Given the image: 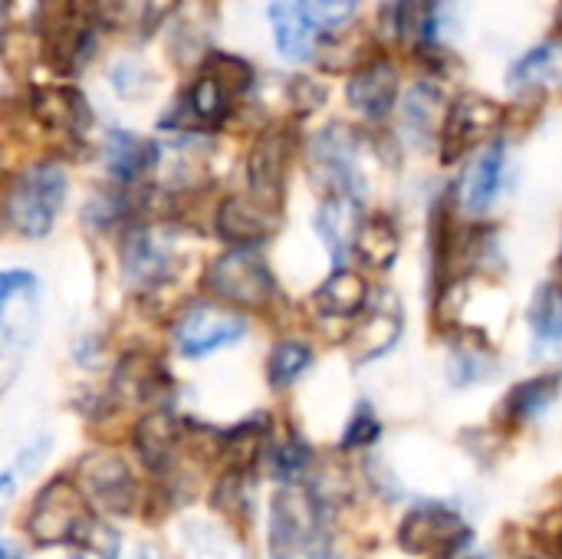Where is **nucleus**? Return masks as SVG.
Masks as SVG:
<instances>
[{"instance_id":"1","label":"nucleus","mask_w":562,"mask_h":559,"mask_svg":"<svg viewBox=\"0 0 562 559\" xmlns=\"http://www.w3.org/2000/svg\"><path fill=\"white\" fill-rule=\"evenodd\" d=\"M270 559H333L329 507L310 484H283L267 514Z\"/></svg>"},{"instance_id":"2","label":"nucleus","mask_w":562,"mask_h":559,"mask_svg":"<svg viewBox=\"0 0 562 559\" xmlns=\"http://www.w3.org/2000/svg\"><path fill=\"white\" fill-rule=\"evenodd\" d=\"M66 188L69 181L59 165L40 161L26 168L7 191V204H3L7 224L26 241H43L63 211Z\"/></svg>"},{"instance_id":"3","label":"nucleus","mask_w":562,"mask_h":559,"mask_svg":"<svg viewBox=\"0 0 562 559\" xmlns=\"http://www.w3.org/2000/svg\"><path fill=\"white\" fill-rule=\"evenodd\" d=\"M471 540V524L445 501H422L408 507L395 530L398 550L418 559H461Z\"/></svg>"},{"instance_id":"4","label":"nucleus","mask_w":562,"mask_h":559,"mask_svg":"<svg viewBox=\"0 0 562 559\" xmlns=\"http://www.w3.org/2000/svg\"><path fill=\"white\" fill-rule=\"evenodd\" d=\"M204 287L211 290V297H217L234 310H263L277 297V280L270 264L257 250H244V247L221 254L207 267Z\"/></svg>"},{"instance_id":"5","label":"nucleus","mask_w":562,"mask_h":559,"mask_svg":"<svg viewBox=\"0 0 562 559\" xmlns=\"http://www.w3.org/2000/svg\"><path fill=\"white\" fill-rule=\"evenodd\" d=\"M86 517H89V504L79 494L76 481L72 478H53L33 497V507L23 521V530L36 547H59V544L76 540Z\"/></svg>"},{"instance_id":"6","label":"nucleus","mask_w":562,"mask_h":559,"mask_svg":"<svg viewBox=\"0 0 562 559\" xmlns=\"http://www.w3.org/2000/svg\"><path fill=\"white\" fill-rule=\"evenodd\" d=\"M504 119H507V109L497 99L481 96V92H464L445 112V122H441V132H438L441 165H458L468 152L491 142L501 132Z\"/></svg>"},{"instance_id":"7","label":"nucleus","mask_w":562,"mask_h":559,"mask_svg":"<svg viewBox=\"0 0 562 559\" xmlns=\"http://www.w3.org/2000/svg\"><path fill=\"white\" fill-rule=\"evenodd\" d=\"M76 488L86 504H95L105 514L128 517L138 507V481L128 461L115 451H89L76 465Z\"/></svg>"},{"instance_id":"8","label":"nucleus","mask_w":562,"mask_h":559,"mask_svg":"<svg viewBox=\"0 0 562 559\" xmlns=\"http://www.w3.org/2000/svg\"><path fill=\"white\" fill-rule=\"evenodd\" d=\"M313 178L323 185L326 198H362V171H359V138L346 125L323 128L310 145Z\"/></svg>"},{"instance_id":"9","label":"nucleus","mask_w":562,"mask_h":559,"mask_svg":"<svg viewBox=\"0 0 562 559\" xmlns=\"http://www.w3.org/2000/svg\"><path fill=\"white\" fill-rule=\"evenodd\" d=\"M40 36L46 59L59 72H76L92 46L89 13L79 7V0H40Z\"/></svg>"},{"instance_id":"10","label":"nucleus","mask_w":562,"mask_h":559,"mask_svg":"<svg viewBox=\"0 0 562 559\" xmlns=\"http://www.w3.org/2000/svg\"><path fill=\"white\" fill-rule=\"evenodd\" d=\"M247 333V323L237 316V310H227L221 303H191L175 320V346L188 359H204L231 343H237Z\"/></svg>"},{"instance_id":"11","label":"nucleus","mask_w":562,"mask_h":559,"mask_svg":"<svg viewBox=\"0 0 562 559\" xmlns=\"http://www.w3.org/2000/svg\"><path fill=\"white\" fill-rule=\"evenodd\" d=\"M405 333V313L402 300L392 290L369 293L366 310L356 316V326L349 333V349L356 362H375L389 356Z\"/></svg>"},{"instance_id":"12","label":"nucleus","mask_w":562,"mask_h":559,"mask_svg":"<svg viewBox=\"0 0 562 559\" xmlns=\"http://www.w3.org/2000/svg\"><path fill=\"white\" fill-rule=\"evenodd\" d=\"M290 158H293V138L286 128H270L263 132L250 155H247V181H250V194L270 208L280 211L283 204V191H286V171H290Z\"/></svg>"},{"instance_id":"13","label":"nucleus","mask_w":562,"mask_h":559,"mask_svg":"<svg viewBox=\"0 0 562 559\" xmlns=\"http://www.w3.org/2000/svg\"><path fill=\"white\" fill-rule=\"evenodd\" d=\"M122 267L132 287L151 293V290H161L178 273V254L165 234L138 227L122 244Z\"/></svg>"},{"instance_id":"14","label":"nucleus","mask_w":562,"mask_h":559,"mask_svg":"<svg viewBox=\"0 0 562 559\" xmlns=\"http://www.w3.org/2000/svg\"><path fill=\"white\" fill-rule=\"evenodd\" d=\"M214 227H217L221 241H227L231 247L257 250L260 244H267L277 234L280 211L257 201L254 194H231L221 201V208L214 214Z\"/></svg>"},{"instance_id":"15","label":"nucleus","mask_w":562,"mask_h":559,"mask_svg":"<svg viewBox=\"0 0 562 559\" xmlns=\"http://www.w3.org/2000/svg\"><path fill=\"white\" fill-rule=\"evenodd\" d=\"M504 175H507V145L494 138L468 165L464 181L458 188V211L464 208V214L484 217L504 191Z\"/></svg>"},{"instance_id":"16","label":"nucleus","mask_w":562,"mask_h":559,"mask_svg":"<svg viewBox=\"0 0 562 559\" xmlns=\"http://www.w3.org/2000/svg\"><path fill=\"white\" fill-rule=\"evenodd\" d=\"M562 395V369H550V372H537L524 382H517L504 402H501V425L507 428H530L537 425Z\"/></svg>"},{"instance_id":"17","label":"nucleus","mask_w":562,"mask_h":559,"mask_svg":"<svg viewBox=\"0 0 562 559\" xmlns=\"http://www.w3.org/2000/svg\"><path fill=\"white\" fill-rule=\"evenodd\" d=\"M346 99L362 119L382 122L398 102V69H395V63L379 56V59L366 63L362 69H356L349 86H346Z\"/></svg>"},{"instance_id":"18","label":"nucleus","mask_w":562,"mask_h":559,"mask_svg":"<svg viewBox=\"0 0 562 559\" xmlns=\"http://www.w3.org/2000/svg\"><path fill=\"white\" fill-rule=\"evenodd\" d=\"M181 438H184V425L168 409H151L148 415L138 418V425L132 432L135 455L151 474H165L175 465Z\"/></svg>"},{"instance_id":"19","label":"nucleus","mask_w":562,"mask_h":559,"mask_svg":"<svg viewBox=\"0 0 562 559\" xmlns=\"http://www.w3.org/2000/svg\"><path fill=\"white\" fill-rule=\"evenodd\" d=\"M359 221H362V211H359V201L356 198H326L319 204L316 217H313V227H316L323 247L329 250L336 270L339 267H349Z\"/></svg>"},{"instance_id":"20","label":"nucleus","mask_w":562,"mask_h":559,"mask_svg":"<svg viewBox=\"0 0 562 559\" xmlns=\"http://www.w3.org/2000/svg\"><path fill=\"white\" fill-rule=\"evenodd\" d=\"M402 254V227L392 214L385 211H372L362 214L356 241H352V257L369 267V270H392L395 260Z\"/></svg>"},{"instance_id":"21","label":"nucleus","mask_w":562,"mask_h":559,"mask_svg":"<svg viewBox=\"0 0 562 559\" xmlns=\"http://www.w3.org/2000/svg\"><path fill=\"white\" fill-rule=\"evenodd\" d=\"M501 362L494 346L484 339L481 329H458V343L448 353V382L454 389L484 385L497 376Z\"/></svg>"},{"instance_id":"22","label":"nucleus","mask_w":562,"mask_h":559,"mask_svg":"<svg viewBox=\"0 0 562 559\" xmlns=\"http://www.w3.org/2000/svg\"><path fill=\"white\" fill-rule=\"evenodd\" d=\"M30 112L36 115L40 125L53 128V132H82L92 119L82 92L66 89V86H40L30 96Z\"/></svg>"},{"instance_id":"23","label":"nucleus","mask_w":562,"mask_h":559,"mask_svg":"<svg viewBox=\"0 0 562 559\" xmlns=\"http://www.w3.org/2000/svg\"><path fill=\"white\" fill-rule=\"evenodd\" d=\"M369 293L372 290L359 270L339 267L313 290V306H316V313H323L329 320H356L366 310Z\"/></svg>"},{"instance_id":"24","label":"nucleus","mask_w":562,"mask_h":559,"mask_svg":"<svg viewBox=\"0 0 562 559\" xmlns=\"http://www.w3.org/2000/svg\"><path fill=\"white\" fill-rule=\"evenodd\" d=\"M158 161V145L132 135V132H109L105 135V168L119 178V181H135L145 171H151Z\"/></svg>"},{"instance_id":"25","label":"nucleus","mask_w":562,"mask_h":559,"mask_svg":"<svg viewBox=\"0 0 562 559\" xmlns=\"http://www.w3.org/2000/svg\"><path fill=\"white\" fill-rule=\"evenodd\" d=\"M267 445H270V418L267 415L247 418L237 428L224 432L221 435V451L227 458V471L250 474L260 465Z\"/></svg>"},{"instance_id":"26","label":"nucleus","mask_w":562,"mask_h":559,"mask_svg":"<svg viewBox=\"0 0 562 559\" xmlns=\"http://www.w3.org/2000/svg\"><path fill=\"white\" fill-rule=\"evenodd\" d=\"M270 26L277 36V49L283 53V59L290 63H306L313 56L316 36H313V23L306 20V13L290 3V0H277L270 7Z\"/></svg>"},{"instance_id":"27","label":"nucleus","mask_w":562,"mask_h":559,"mask_svg":"<svg viewBox=\"0 0 562 559\" xmlns=\"http://www.w3.org/2000/svg\"><path fill=\"white\" fill-rule=\"evenodd\" d=\"M527 326L537 349H560L562 346V283L550 280L537 287L527 306Z\"/></svg>"},{"instance_id":"28","label":"nucleus","mask_w":562,"mask_h":559,"mask_svg":"<svg viewBox=\"0 0 562 559\" xmlns=\"http://www.w3.org/2000/svg\"><path fill=\"white\" fill-rule=\"evenodd\" d=\"M441 105H445V99H441V89H438L435 82H418V86H412V92L405 96L402 115H405V132H408V138H412L415 145L428 148V145L435 142V125L445 122Z\"/></svg>"},{"instance_id":"29","label":"nucleus","mask_w":562,"mask_h":559,"mask_svg":"<svg viewBox=\"0 0 562 559\" xmlns=\"http://www.w3.org/2000/svg\"><path fill=\"white\" fill-rule=\"evenodd\" d=\"M165 382H168L165 369L148 356H128L115 372V392L125 402H151L155 395L165 392Z\"/></svg>"},{"instance_id":"30","label":"nucleus","mask_w":562,"mask_h":559,"mask_svg":"<svg viewBox=\"0 0 562 559\" xmlns=\"http://www.w3.org/2000/svg\"><path fill=\"white\" fill-rule=\"evenodd\" d=\"M562 79V43H543L533 53H527L514 69H510V86L514 89H543L550 82Z\"/></svg>"},{"instance_id":"31","label":"nucleus","mask_w":562,"mask_h":559,"mask_svg":"<svg viewBox=\"0 0 562 559\" xmlns=\"http://www.w3.org/2000/svg\"><path fill=\"white\" fill-rule=\"evenodd\" d=\"M316 353L310 343L303 339H280L273 349H270V359H267V382L273 389H290L293 382L303 379V372L313 366Z\"/></svg>"},{"instance_id":"32","label":"nucleus","mask_w":562,"mask_h":559,"mask_svg":"<svg viewBox=\"0 0 562 559\" xmlns=\"http://www.w3.org/2000/svg\"><path fill=\"white\" fill-rule=\"evenodd\" d=\"M435 16H438V0H398L395 26H398V36L405 40V46H412V49L435 46V40H431Z\"/></svg>"},{"instance_id":"33","label":"nucleus","mask_w":562,"mask_h":559,"mask_svg":"<svg viewBox=\"0 0 562 559\" xmlns=\"http://www.w3.org/2000/svg\"><path fill=\"white\" fill-rule=\"evenodd\" d=\"M188 105H191V112H194L201 122L217 125V122H224L227 112H231V92H227L214 76H201V79L191 86V92H188Z\"/></svg>"},{"instance_id":"34","label":"nucleus","mask_w":562,"mask_h":559,"mask_svg":"<svg viewBox=\"0 0 562 559\" xmlns=\"http://www.w3.org/2000/svg\"><path fill=\"white\" fill-rule=\"evenodd\" d=\"M382 438V422L375 415V409L369 402H359L342 428V438H339V451H369L375 448Z\"/></svg>"},{"instance_id":"35","label":"nucleus","mask_w":562,"mask_h":559,"mask_svg":"<svg viewBox=\"0 0 562 559\" xmlns=\"http://www.w3.org/2000/svg\"><path fill=\"white\" fill-rule=\"evenodd\" d=\"M270 461H273V474L283 484H300V478L313 465V451H310V445L300 435H286V441L270 448Z\"/></svg>"},{"instance_id":"36","label":"nucleus","mask_w":562,"mask_h":559,"mask_svg":"<svg viewBox=\"0 0 562 559\" xmlns=\"http://www.w3.org/2000/svg\"><path fill=\"white\" fill-rule=\"evenodd\" d=\"M72 544H79V550H86V554L99 559H119V554H122V534L115 527H109L105 521H99L95 514H89L82 521Z\"/></svg>"},{"instance_id":"37","label":"nucleus","mask_w":562,"mask_h":559,"mask_svg":"<svg viewBox=\"0 0 562 559\" xmlns=\"http://www.w3.org/2000/svg\"><path fill=\"white\" fill-rule=\"evenodd\" d=\"M356 3L359 0H300V10L306 13L310 23L333 30V26H342L352 16Z\"/></svg>"},{"instance_id":"38","label":"nucleus","mask_w":562,"mask_h":559,"mask_svg":"<svg viewBox=\"0 0 562 559\" xmlns=\"http://www.w3.org/2000/svg\"><path fill=\"white\" fill-rule=\"evenodd\" d=\"M207 76H214L231 96L234 92H244L247 86H250V79H254V72H250V66L247 63H240V59H234V56H214V63H211V72Z\"/></svg>"},{"instance_id":"39","label":"nucleus","mask_w":562,"mask_h":559,"mask_svg":"<svg viewBox=\"0 0 562 559\" xmlns=\"http://www.w3.org/2000/svg\"><path fill=\"white\" fill-rule=\"evenodd\" d=\"M537 544L547 559H562V504L547 511L537 527Z\"/></svg>"},{"instance_id":"40","label":"nucleus","mask_w":562,"mask_h":559,"mask_svg":"<svg viewBox=\"0 0 562 559\" xmlns=\"http://www.w3.org/2000/svg\"><path fill=\"white\" fill-rule=\"evenodd\" d=\"M20 356H23V353H16V349H10L7 343H0V399H3V392L10 389V382L16 379Z\"/></svg>"},{"instance_id":"41","label":"nucleus","mask_w":562,"mask_h":559,"mask_svg":"<svg viewBox=\"0 0 562 559\" xmlns=\"http://www.w3.org/2000/svg\"><path fill=\"white\" fill-rule=\"evenodd\" d=\"M49 445H53L49 438H40L36 445L23 448V455H20V461H16V468H13V474H33V471H36V465L46 458V448H49Z\"/></svg>"},{"instance_id":"42","label":"nucleus","mask_w":562,"mask_h":559,"mask_svg":"<svg viewBox=\"0 0 562 559\" xmlns=\"http://www.w3.org/2000/svg\"><path fill=\"white\" fill-rule=\"evenodd\" d=\"M178 7V0H145V20L158 23L161 16H168Z\"/></svg>"},{"instance_id":"43","label":"nucleus","mask_w":562,"mask_h":559,"mask_svg":"<svg viewBox=\"0 0 562 559\" xmlns=\"http://www.w3.org/2000/svg\"><path fill=\"white\" fill-rule=\"evenodd\" d=\"M13 494H16V474L7 471V474H0V517H3V511L10 507Z\"/></svg>"},{"instance_id":"44","label":"nucleus","mask_w":562,"mask_h":559,"mask_svg":"<svg viewBox=\"0 0 562 559\" xmlns=\"http://www.w3.org/2000/svg\"><path fill=\"white\" fill-rule=\"evenodd\" d=\"M0 559H23V557H20V550H16V547H10V544H0Z\"/></svg>"},{"instance_id":"45","label":"nucleus","mask_w":562,"mask_h":559,"mask_svg":"<svg viewBox=\"0 0 562 559\" xmlns=\"http://www.w3.org/2000/svg\"><path fill=\"white\" fill-rule=\"evenodd\" d=\"M7 287H10V270H7V273H0V297L7 293Z\"/></svg>"},{"instance_id":"46","label":"nucleus","mask_w":562,"mask_h":559,"mask_svg":"<svg viewBox=\"0 0 562 559\" xmlns=\"http://www.w3.org/2000/svg\"><path fill=\"white\" fill-rule=\"evenodd\" d=\"M7 10H10V0H0V23L7 20Z\"/></svg>"},{"instance_id":"47","label":"nucleus","mask_w":562,"mask_h":559,"mask_svg":"<svg viewBox=\"0 0 562 559\" xmlns=\"http://www.w3.org/2000/svg\"><path fill=\"white\" fill-rule=\"evenodd\" d=\"M560 30H562V3H560Z\"/></svg>"},{"instance_id":"48","label":"nucleus","mask_w":562,"mask_h":559,"mask_svg":"<svg viewBox=\"0 0 562 559\" xmlns=\"http://www.w3.org/2000/svg\"><path fill=\"white\" fill-rule=\"evenodd\" d=\"M76 559H82V557H76Z\"/></svg>"},{"instance_id":"49","label":"nucleus","mask_w":562,"mask_h":559,"mask_svg":"<svg viewBox=\"0 0 562 559\" xmlns=\"http://www.w3.org/2000/svg\"><path fill=\"white\" fill-rule=\"evenodd\" d=\"M0 26H3V23H0Z\"/></svg>"}]
</instances>
